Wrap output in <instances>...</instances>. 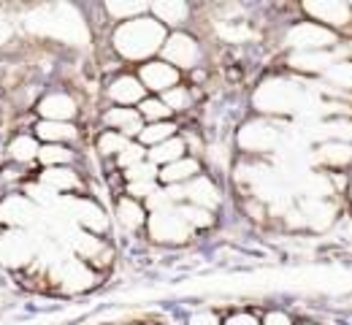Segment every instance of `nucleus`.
<instances>
[{
	"instance_id": "nucleus-13",
	"label": "nucleus",
	"mask_w": 352,
	"mask_h": 325,
	"mask_svg": "<svg viewBox=\"0 0 352 325\" xmlns=\"http://www.w3.org/2000/svg\"><path fill=\"white\" fill-rule=\"evenodd\" d=\"M109 98H111L117 106L131 109V106H138V103L146 98V90L141 87L138 76H133V74H122V76H117V79L109 85Z\"/></svg>"
},
{
	"instance_id": "nucleus-17",
	"label": "nucleus",
	"mask_w": 352,
	"mask_h": 325,
	"mask_svg": "<svg viewBox=\"0 0 352 325\" xmlns=\"http://www.w3.org/2000/svg\"><path fill=\"white\" fill-rule=\"evenodd\" d=\"M239 144L247 152H265L276 144V131L265 122H250L241 133H239Z\"/></svg>"
},
{
	"instance_id": "nucleus-42",
	"label": "nucleus",
	"mask_w": 352,
	"mask_h": 325,
	"mask_svg": "<svg viewBox=\"0 0 352 325\" xmlns=\"http://www.w3.org/2000/svg\"><path fill=\"white\" fill-rule=\"evenodd\" d=\"M307 325H311V323H307Z\"/></svg>"
},
{
	"instance_id": "nucleus-25",
	"label": "nucleus",
	"mask_w": 352,
	"mask_h": 325,
	"mask_svg": "<svg viewBox=\"0 0 352 325\" xmlns=\"http://www.w3.org/2000/svg\"><path fill=\"white\" fill-rule=\"evenodd\" d=\"M76 160V152L65 144H44L38 149V163L46 168H57V166H71Z\"/></svg>"
},
{
	"instance_id": "nucleus-35",
	"label": "nucleus",
	"mask_w": 352,
	"mask_h": 325,
	"mask_svg": "<svg viewBox=\"0 0 352 325\" xmlns=\"http://www.w3.org/2000/svg\"><path fill=\"white\" fill-rule=\"evenodd\" d=\"M144 155H146V149H144L138 141H131V144L117 155V163H120V168H125V171H128V168H133L135 163H141V160H144Z\"/></svg>"
},
{
	"instance_id": "nucleus-8",
	"label": "nucleus",
	"mask_w": 352,
	"mask_h": 325,
	"mask_svg": "<svg viewBox=\"0 0 352 325\" xmlns=\"http://www.w3.org/2000/svg\"><path fill=\"white\" fill-rule=\"evenodd\" d=\"M36 114L49 122H71L79 114V103L68 93H49L41 100H36Z\"/></svg>"
},
{
	"instance_id": "nucleus-9",
	"label": "nucleus",
	"mask_w": 352,
	"mask_h": 325,
	"mask_svg": "<svg viewBox=\"0 0 352 325\" xmlns=\"http://www.w3.org/2000/svg\"><path fill=\"white\" fill-rule=\"evenodd\" d=\"M54 279L60 282L63 290H89L95 284V271L89 269L85 260H76V258H68V260H60V266L54 269Z\"/></svg>"
},
{
	"instance_id": "nucleus-34",
	"label": "nucleus",
	"mask_w": 352,
	"mask_h": 325,
	"mask_svg": "<svg viewBox=\"0 0 352 325\" xmlns=\"http://www.w3.org/2000/svg\"><path fill=\"white\" fill-rule=\"evenodd\" d=\"M125 179H128V185H133V182H157V166H152L149 160H141V163H135L133 168L125 171Z\"/></svg>"
},
{
	"instance_id": "nucleus-3",
	"label": "nucleus",
	"mask_w": 352,
	"mask_h": 325,
	"mask_svg": "<svg viewBox=\"0 0 352 325\" xmlns=\"http://www.w3.org/2000/svg\"><path fill=\"white\" fill-rule=\"evenodd\" d=\"M146 228H149V236L155 241H163V244H182L190 238L192 228L182 220V214L176 212L174 206L171 209H157L146 217Z\"/></svg>"
},
{
	"instance_id": "nucleus-30",
	"label": "nucleus",
	"mask_w": 352,
	"mask_h": 325,
	"mask_svg": "<svg viewBox=\"0 0 352 325\" xmlns=\"http://www.w3.org/2000/svg\"><path fill=\"white\" fill-rule=\"evenodd\" d=\"M176 212L182 214V220H184L190 228H209V225L214 223L212 212H209V209H201V206H190V203H184V206H179Z\"/></svg>"
},
{
	"instance_id": "nucleus-2",
	"label": "nucleus",
	"mask_w": 352,
	"mask_h": 325,
	"mask_svg": "<svg viewBox=\"0 0 352 325\" xmlns=\"http://www.w3.org/2000/svg\"><path fill=\"white\" fill-rule=\"evenodd\" d=\"M36 258V244L30 233L6 228L0 233V263L8 269H28L30 260Z\"/></svg>"
},
{
	"instance_id": "nucleus-4",
	"label": "nucleus",
	"mask_w": 352,
	"mask_h": 325,
	"mask_svg": "<svg viewBox=\"0 0 352 325\" xmlns=\"http://www.w3.org/2000/svg\"><path fill=\"white\" fill-rule=\"evenodd\" d=\"M60 206L68 209V220L82 225L85 233L98 236V233H106V228H109L106 212H103V206L98 201H89V198H68V201H63L60 198Z\"/></svg>"
},
{
	"instance_id": "nucleus-26",
	"label": "nucleus",
	"mask_w": 352,
	"mask_h": 325,
	"mask_svg": "<svg viewBox=\"0 0 352 325\" xmlns=\"http://www.w3.org/2000/svg\"><path fill=\"white\" fill-rule=\"evenodd\" d=\"M301 214L307 217V223L311 225V228L325 231V228L333 223L336 209H333L331 203H325V201H311V198H309L307 203H304V212H301Z\"/></svg>"
},
{
	"instance_id": "nucleus-15",
	"label": "nucleus",
	"mask_w": 352,
	"mask_h": 325,
	"mask_svg": "<svg viewBox=\"0 0 352 325\" xmlns=\"http://www.w3.org/2000/svg\"><path fill=\"white\" fill-rule=\"evenodd\" d=\"M38 182L46 187V190H52V192H74V190H82V177L71 168V166H57V168H44L41 171V177H38Z\"/></svg>"
},
{
	"instance_id": "nucleus-11",
	"label": "nucleus",
	"mask_w": 352,
	"mask_h": 325,
	"mask_svg": "<svg viewBox=\"0 0 352 325\" xmlns=\"http://www.w3.org/2000/svg\"><path fill=\"white\" fill-rule=\"evenodd\" d=\"M182 192H184V201L190 203V206H201V209H214L217 203H220V190L217 185L209 179V177H195V179H190L187 185H182Z\"/></svg>"
},
{
	"instance_id": "nucleus-38",
	"label": "nucleus",
	"mask_w": 352,
	"mask_h": 325,
	"mask_svg": "<svg viewBox=\"0 0 352 325\" xmlns=\"http://www.w3.org/2000/svg\"><path fill=\"white\" fill-rule=\"evenodd\" d=\"M187 325H220V317L214 312H195V315H190Z\"/></svg>"
},
{
	"instance_id": "nucleus-37",
	"label": "nucleus",
	"mask_w": 352,
	"mask_h": 325,
	"mask_svg": "<svg viewBox=\"0 0 352 325\" xmlns=\"http://www.w3.org/2000/svg\"><path fill=\"white\" fill-rule=\"evenodd\" d=\"M155 190H157L155 182H133V185H128V195H133V201L135 198H149Z\"/></svg>"
},
{
	"instance_id": "nucleus-7",
	"label": "nucleus",
	"mask_w": 352,
	"mask_h": 325,
	"mask_svg": "<svg viewBox=\"0 0 352 325\" xmlns=\"http://www.w3.org/2000/svg\"><path fill=\"white\" fill-rule=\"evenodd\" d=\"M138 82L146 93H168L171 87L179 85V71L168 65L166 60H149L138 68Z\"/></svg>"
},
{
	"instance_id": "nucleus-28",
	"label": "nucleus",
	"mask_w": 352,
	"mask_h": 325,
	"mask_svg": "<svg viewBox=\"0 0 352 325\" xmlns=\"http://www.w3.org/2000/svg\"><path fill=\"white\" fill-rule=\"evenodd\" d=\"M106 8V14L109 16H114V19H135V16H144V14H149V5L146 3H106L103 5Z\"/></svg>"
},
{
	"instance_id": "nucleus-20",
	"label": "nucleus",
	"mask_w": 352,
	"mask_h": 325,
	"mask_svg": "<svg viewBox=\"0 0 352 325\" xmlns=\"http://www.w3.org/2000/svg\"><path fill=\"white\" fill-rule=\"evenodd\" d=\"M255 100L263 111H287L293 103V90L287 85H265Z\"/></svg>"
},
{
	"instance_id": "nucleus-18",
	"label": "nucleus",
	"mask_w": 352,
	"mask_h": 325,
	"mask_svg": "<svg viewBox=\"0 0 352 325\" xmlns=\"http://www.w3.org/2000/svg\"><path fill=\"white\" fill-rule=\"evenodd\" d=\"M304 8L311 16H317L320 22L333 25V27H344L352 19V11L347 3H325V0H320V3H307Z\"/></svg>"
},
{
	"instance_id": "nucleus-41",
	"label": "nucleus",
	"mask_w": 352,
	"mask_h": 325,
	"mask_svg": "<svg viewBox=\"0 0 352 325\" xmlns=\"http://www.w3.org/2000/svg\"><path fill=\"white\" fill-rule=\"evenodd\" d=\"M8 36H11V27H8V25H6L3 19H0V47H3L6 41H8Z\"/></svg>"
},
{
	"instance_id": "nucleus-29",
	"label": "nucleus",
	"mask_w": 352,
	"mask_h": 325,
	"mask_svg": "<svg viewBox=\"0 0 352 325\" xmlns=\"http://www.w3.org/2000/svg\"><path fill=\"white\" fill-rule=\"evenodd\" d=\"M135 111H138L141 120H146V122H166V120L171 117V111L163 106L160 98H144V100L138 103Z\"/></svg>"
},
{
	"instance_id": "nucleus-32",
	"label": "nucleus",
	"mask_w": 352,
	"mask_h": 325,
	"mask_svg": "<svg viewBox=\"0 0 352 325\" xmlns=\"http://www.w3.org/2000/svg\"><path fill=\"white\" fill-rule=\"evenodd\" d=\"M290 63L298 71H328L331 68V57L328 54H296Z\"/></svg>"
},
{
	"instance_id": "nucleus-1",
	"label": "nucleus",
	"mask_w": 352,
	"mask_h": 325,
	"mask_svg": "<svg viewBox=\"0 0 352 325\" xmlns=\"http://www.w3.org/2000/svg\"><path fill=\"white\" fill-rule=\"evenodd\" d=\"M114 49L125 60H146L157 54L166 41V27L152 16H135L114 30Z\"/></svg>"
},
{
	"instance_id": "nucleus-31",
	"label": "nucleus",
	"mask_w": 352,
	"mask_h": 325,
	"mask_svg": "<svg viewBox=\"0 0 352 325\" xmlns=\"http://www.w3.org/2000/svg\"><path fill=\"white\" fill-rule=\"evenodd\" d=\"M160 100H163V106H166L171 114H174V111H184V109H190V90L182 87V85H176L168 93L160 95Z\"/></svg>"
},
{
	"instance_id": "nucleus-6",
	"label": "nucleus",
	"mask_w": 352,
	"mask_h": 325,
	"mask_svg": "<svg viewBox=\"0 0 352 325\" xmlns=\"http://www.w3.org/2000/svg\"><path fill=\"white\" fill-rule=\"evenodd\" d=\"M38 217V206L28 195H6L0 201V225L25 231Z\"/></svg>"
},
{
	"instance_id": "nucleus-36",
	"label": "nucleus",
	"mask_w": 352,
	"mask_h": 325,
	"mask_svg": "<svg viewBox=\"0 0 352 325\" xmlns=\"http://www.w3.org/2000/svg\"><path fill=\"white\" fill-rule=\"evenodd\" d=\"M328 79L352 90V63H339V65H331L328 68Z\"/></svg>"
},
{
	"instance_id": "nucleus-33",
	"label": "nucleus",
	"mask_w": 352,
	"mask_h": 325,
	"mask_svg": "<svg viewBox=\"0 0 352 325\" xmlns=\"http://www.w3.org/2000/svg\"><path fill=\"white\" fill-rule=\"evenodd\" d=\"M128 144H131V141L125 139V136H120V133H114V131H103V136L98 139V152H100L103 157H109V155H120Z\"/></svg>"
},
{
	"instance_id": "nucleus-21",
	"label": "nucleus",
	"mask_w": 352,
	"mask_h": 325,
	"mask_svg": "<svg viewBox=\"0 0 352 325\" xmlns=\"http://www.w3.org/2000/svg\"><path fill=\"white\" fill-rule=\"evenodd\" d=\"M149 14L152 19H157L163 27L166 25H182L190 14V5L187 3H179V0H168V3H152L149 5Z\"/></svg>"
},
{
	"instance_id": "nucleus-19",
	"label": "nucleus",
	"mask_w": 352,
	"mask_h": 325,
	"mask_svg": "<svg viewBox=\"0 0 352 325\" xmlns=\"http://www.w3.org/2000/svg\"><path fill=\"white\" fill-rule=\"evenodd\" d=\"M38 149H41V144H38V139L33 133H16L14 139L8 141V146H6L8 157L14 163H19V166H28V163L38 160Z\"/></svg>"
},
{
	"instance_id": "nucleus-16",
	"label": "nucleus",
	"mask_w": 352,
	"mask_h": 325,
	"mask_svg": "<svg viewBox=\"0 0 352 325\" xmlns=\"http://www.w3.org/2000/svg\"><path fill=\"white\" fill-rule=\"evenodd\" d=\"M30 133L38 141H44V144H65V146L71 141L79 139V128L74 122H49V120H41V122L33 125Z\"/></svg>"
},
{
	"instance_id": "nucleus-5",
	"label": "nucleus",
	"mask_w": 352,
	"mask_h": 325,
	"mask_svg": "<svg viewBox=\"0 0 352 325\" xmlns=\"http://www.w3.org/2000/svg\"><path fill=\"white\" fill-rule=\"evenodd\" d=\"M160 54L166 57L168 65H174L176 71H182V68H195V65H198V60H201V47H198V41H195L192 36H187V33H171V36H166Z\"/></svg>"
},
{
	"instance_id": "nucleus-10",
	"label": "nucleus",
	"mask_w": 352,
	"mask_h": 325,
	"mask_svg": "<svg viewBox=\"0 0 352 325\" xmlns=\"http://www.w3.org/2000/svg\"><path fill=\"white\" fill-rule=\"evenodd\" d=\"M287 44L293 49H322L336 44V36L331 30L314 25V22H304L287 33Z\"/></svg>"
},
{
	"instance_id": "nucleus-24",
	"label": "nucleus",
	"mask_w": 352,
	"mask_h": 325,
	"mask_svg": "<svg viewBox=\"0 0 352 325\" xmlns=\"http://www.w3.org/2000/svg\"><path fill=\"white\" fill-rule=\"evenodd\" d=\"M176 131H179L176 122H168V120H166V122H149V125H144V131L138 133L135 141H138L144 149H146V146L152 149V146H157V144H163V141L174 139Z\"/></svg>"
},
{
	"instance_id": "nucleus-14",
	"label": "nucleus",
	"mask_w": 352,
	"mask_h": 325,
	"mask_svg": "<svg viewBox=\"0 0 352 325\" xmlns=\"http://www.w3.org/2000/svg\"><path fill=\"white\" fill-rule=\"evenodd\" d=\"M195 177H201V163H198L195 157H182V160L168 163V166H163V168L157 171V179L168 187L187 185V182L195 179Z\"/></svg>"
},
{
	"instance_id": "nucleus-40",
	"label": "nucleus",
	"mask_w": 352,
	"mask_h": 325,
	"mask_svg": "<svg viewBox=\"0 0 352 325\" xmlns=\"http://www.w3.org/2000/svg\"><path fill=\"white\" fill-rule=\"evenodd\" d=\"M261 325H293V320H290L285 312H268Z\"/></svg>"
},
{
	"instance_id": "nucleus-23",
	"label": "nucleus",
	"mask_w": 352,
	"mask_h": 325,
	"mask_svg": "<svg viewBox=\"0 0 352 325\" xmlns=\"http://www.w3.org/2000/svg\"><path fill=\"white\" fill-rule=\"evenodd\" d=\"M117 217H120V225H122L125 231H138V228L146 225V212H144V206H141L138 201H133V198H120V201H117Z\"/></svg>"
},
{
	"instance_id": "nucleus-12",
	"label": "nucleus",
	"mask_w": 352,
	"mask_h": 325,
	"mask_svg": "<svg viewBox=\"0 0 352 325\" xmlns=\"http://www.w3.org/2000/svg\"><path fill=\"white\" fill-rule=\"evenodd\" d=\"M103 122H106L114 133L125 136L128 141L138 139V133L144 131V120H141V114H138L135 109H122V106L109 109V111L103 114Z\"/></svg>"
},
{
	"instance_id": "nucleus-27",
	"label": "nucleus",
	"mask_w": 352,
	"mask_h": 325,
	"mask_svg": "<svg viewBox=\"0 0 352 325\" xmlns=\"http://www.w3.org/2000/svg\"><path fill=\"white\" fill-rule=\"evenodd\" d=\"M317 160L328 163V166H350L352 163V146L342 141H331L325 146L317 149Z\"/></svg>"
},
{
	"instance_id": "nucleus-39",
	"label": "nucleus",
	"mask_w": 352,
	"mask_h": 325,
	"mask_svg": "<svg viewBox=\"0 0 352 325\" xmlns=\"http://www.w3.org/2000/svg\"><path fill=\"white\" fill-rule=\"evenodd\" d=\"M225 325H261L252 315H247V312H239V315H230Z\"/></svg>"
},
{
	"instance_id": "nucleus-22",
	"label": "nucleus",
	"mask_w": 352,
	"mask_h": 325,
	"mask_svg": "<svg viewBox=\"0 0 352 325\" xmlns=\"http://www.w3.org/2000/svg\"><path fill=\"white\" fill-rule=\"evenodd\" d=\"M184 139H174L163 141V144H157V146H152L149 152H146V157H149V163L152 166H168V163H176V160H182L184 157Z\"/></svg>"
}]
</instances>
